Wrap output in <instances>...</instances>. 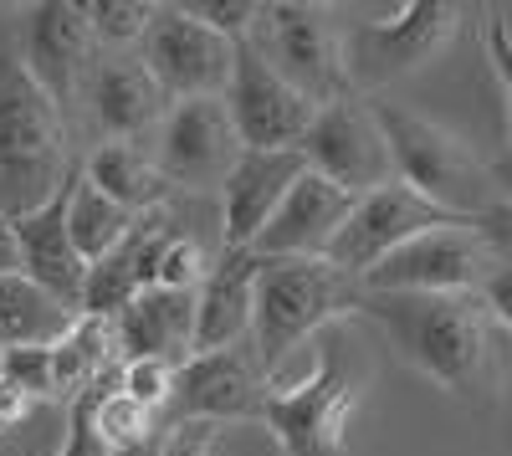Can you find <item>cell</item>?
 <instances>
[{"label":"cell","instance_id":"obj_1","mask_svg":"<svg viewBox=\"0 0 512 456\" xmlns=\"http://www.w3.org/2000/svg\"><path fill=\"white\" fill-rule=\"evenodd\" d=\"M354 318L374 323L400 359L456 395L461 405H492L502 385V354L482 293H359Z\"/></svg>","mask_w":512,"mask_h":456},{"label":"cell","instance_id":"obj_2","mask_svg":"<svg viewBox=\"0 0 512 456\" xmlns=\"http://www.w3.org/2000/svg\"><path fill=\"white\" fill-rule=\"evenodd\" d=\"M77 170L62 103L26 67V52L0 31V216L26 221Z\"/></svg>","mask_w":512,"mask_h":456},{"label":"cell","instance_id":"obj_3","mask_svg":"<svg viewBox=\"0 0 512 456\" xmlns=\"http://www.w3.org/2000/svg\"><path fill=\"white\" fill-rule=\"evenodd\" d=\"M313 375L297 385H267L262 426L282 446V456H349L344 431L364 390V359L349 339V318L328 323L313 339Z\"/></svg>","mask_w":512,"mask_h":456},{"label":"cell","instance_id":"obj_4","mask_svg":"<svg viewBox=\"0 0 512 456\" xmlns=\"http://www.w3.org/2000/svg\"><path fill=\"white\" fill-rule=\"evenodd\" d=\"M359 293L364 287L328 257H262L256 328H251V349L262 375H272L303 339H318L328 323L354 318Z\"/></svg>","mask_w":512,"mask_h":456},{"label":"cell","instance_id":"obj_5","mask_svg":"<svg viewBox=\"0 0 512 456\" xmlns=\"http://www.w3.org/2000/svg\"><path fill=\"white\" fill-rule=\"evenodd\" d=\"M379 123H384V139L395 149V175L400 185L420 190L425 200H436L441 211L461 216V221H477L487 205H492V164H482L472 149H466L451 129L420 118L400 103H374Z\"/></svg>","mask_w":512,"mask_h":456},{"label":"cell","instance_id":"obj_6","mask_svg":"<svg viewBox=\"0 0 512 456\" xmlns=\"http://www.w3.org/2000/svg\"><path fill=\"white\" fill-rule=\"evenodd\" d=\"M344 36L328 21L323 6H303V0H272L262 6L251 26V47L262 62H272L287 82L303 98H313L318 108H333L349 98V52H344Z\"/></svg>","mask_w":512,"mask_h":456},{"label":"cell","instance_id":"obj_7","mask_svg":"<svg viewBox=\"0 0 512 456\" xmlns=\"http://www.w3.org/2000/svg\"><path fill=\"white\" fill-rule=\"evenodd\" d=\"M456 26H461V6H451V0H410L395 16L359 21L344 36L349 82L354 88H379V82L425 67L436 52H446Z\"/></svg>","mask_w":512,"mask_h":456},{"label":"cell","instance_id":"obj_8","mask_svg":"<svg viewBox=\"0 0 512 456\" xmlns=\"http://www.w3.org/2000/svg\"><path fill=\"white\" fill-rule=\"evenodd\" d=\"M236 52L241 41L195 21L185 6H159L139 62L159 77V88L175 103H190V98H226L236 77Z\"/></svg>","mask_w":512,"mask_h":456},{"label":"cell","instance_id":"obj_9","mask_svg":"<svg viewBox=\"0 0 512 456\" xmlns=\"http://www.w3.org/2000/svg\"><path fill=\"white\" fill-rule=\"evenodd\" d=\"M492 267H497V252L482 241L472 221H461V226H436L405 241L359 287L364 293H482Z\"/></svg>","mask_w":512,"mask_h":456},{"label":"cell","instance_id":"obj_10","mask_svg":"<svg viewBox=\"0 0 512 456\" xmlns=\"http://www.w3.org/2000/svg\"><path fill=\"white\" fill-rule=\"evenodd\" d=\"M303 154H308V170H318L333 185H344L359 200L400 180L395 175V149L384 139V123H379L374 103H359V98L323 108L313 134L303 139Z\"/></svg>","mask_w":512,"mask_h":456},{"label":"cell","instance_id":"obj_11","mask_svg":"<svg viewBox=\"0 0 512 456\" xmlns=\"http://www.w3.org/2000/svg\"><path fill=\"white\" fill-rule=\"evenodd\" d=\"M436 226H461V216L441 211L436 200H425L420 190L395 180V185H384V190H374L354 205V216H349L344 231H338L328 262L344 267L354 282H364L384 257H395L405 241L436 231Z\"/></svg>","mask_w":512,"mask_h":456},{"label":"cell","instance_id":"obj_12","mask_svg":"<svg viewBox=\"0 0 512 456\" xmlns=\"http://www.w3.org/2000/svg\"><path fill=\"white\" fill-rule=\"evenodd\" d=\"M226 108H231V123L246 149H303V139L313 134V123L323 113L272 62L256 57L251 41H241V52H236V77L226 88Z\"/></svg>","mask_w":512,"mask_h":456},{"label":"cell","instance_id":"obj_13","mask_svg":"<svg viewBox=\"0 0 512 456\" xmlns=\"http://www.w3.org/2000/svg\"><path fill=\"white\" fill-rule=\"evenodd\" d=\"M241 154H246V144L231 123L226 98H190V103H175V113L164 118L159 170L169 175L175 190L226 185L231 170L241 164Z\"/></svg>","mask_w":512,"mask_h":456},{"label":"cell","instance_id":"obj_14","mask_svg":"<svg viewBox=\"0 0 512 456\" xmlns=\"http://www.w3.org/2000/svg\"><path fill=\"white\" fill-rule=\"evenodd\" d=\"M267 405V375L256 364L251 344L216 349V354H190L180 364V395H175V421H262Z\"/></svg>","mask_w":512,"mask_h":456},{"label":"cell","instance_id":"obj_15","mask_svg":"<svg viewBox=\"0 0 512 456\" xmlns=\"http://www.w3.org/2000/svg\"><path fill=\"white\" fill-rule=\"evenodd\" d=\"M303 175H308L303 149H246L231 180L221 185V246L251 252Z\"/></svg>","mask_w":512,"mask_h":456},{"label":"cell","instance_id":"obj_16","mask_svg":"<svg viewBox=\"0 0 512 456\" xmlns=\"http://www.w3.org/2000/svg\"><path fill=\"white\" fill-rule=\"evenodd\" d=\"M93 52H98V31H93V21H88L82 6H72V0H41V6H31L26 67L36 72V82L57 103L88 93V82L98 72Z\"/></svg>","mask_w":512,"mask_h":456},{"label":"cell","instance_id":"obj_17","mask_svg":"<svg viewBox=\"0 0 512 456\" xmlns=\"http://www.w3.org/2000/svg\"><path fill=\"white\" fill-rule=\"evenodd\" d=\"M354 205H359V195H349L344 185L308 170L292 185V195L282 200V211L272 216V226L262 231V241L251 252L256 257H328L338 231L349 226Z\"/></svg>","mask_w":512,"mask_h":456},{"label":"cell","instance_id":"obj_18","mask_svg":"<svg viewBox=\"0 0 512 456\" xmlns=\"http://www.w3.org/2000/svg\"><path fill=\"white\" fill-rule=\"evenodd\" d=\"M88 108L108 144H134L149 129H164V118L175 113V98L159 88V77L139 57H113L98 62L88 82Z\"/></svg>","mask_w":512,"mask_h":456},{"label":"cell","instance_id":"obj_19","mask_svg":"<svg viewBox=\"0 0 512 456\" xmlns=\"http://www.w3.org/2000/svg\"><path fill=\"white\" fill-rule=\"evenodd\" d=\"M77 175H82V164H77L72 180H67L47 205H41L36 216L16 221V236H21L26 277L41 282L47 293H57L67 308L82 313V293H88V272H93V267L82 262L77 241H72V231H67V211H72V185H77Z\"/></svg>","mask_w":512,"mask_h":456},{"label":"cell","instance_id":"obj_20","mask_svg":"<svg viewBox=\"0 0 512 456\" xmlns=\"http://www.w3.org/2000/svg\"><path fill=\"white\" fill-rule=\"evenodd\" d=\"M118 344L128 359H169L185 364L195 354L200 334V293H175V287H144L118 318Z\"/></svg>","mask_w":512,"mask_h":456},{"label":"cell","instance_id":"obj_21","mask_svg":"<svg viewBox=\"0 0 512 456\" xmlns=\"http://www.w3.org/2000/svg\"><path fill=\"white\" fill-rule=\"evenodd\" d=\"M256 277H262V257H256V252H236V246H221L216 272H210L205 287H200L195 354L251 344V328H256Z\"/></svg>","mask_w":512,"mask_h":456},{"label":"cell","instance_id":"obj_22","mask_svg":"<svg viewBox=\"0 0 512 456\" xmlns=\"http://www.w3.org/2000/svg\"><path fill=\"white\" fill-rule=\"evenodd\" d=\"M52 354H57V400L72 405V400H82V395H93L108 375L118 380V369H123L118 323L82 313L67 334L52 344Z\"/></svg>","mask_w":512,"mask_h":456},{"label":"cell","instance_id":"obj_23","mask_svg":"<svg viewBox=\"0 0 512 456\" xmlns=\"http://www.w3.org/2000/svg\"><path fill=\"white\" fill-rule=\"evenodd\" d=\"M82 170H88V180L108 200H118L123 211H134V216L164 211L169 195H175L169 175L159 170V159H149L139 144H98L88 159H82Z\"/></svg>","mask_w":512,"mask_h":456},{"label":"cell","instance_id":"obj_24","mask_svg":"<svg viewBox=\"0 0 512 456\" xmlns=\"http://www.w3.org/2000/svg\"><path fill=\"white\" fill-rule=\"evenodd\" d=\"M82 313L67 308L57 293H47L41 282H31L26 272L0 277V349L16 344H57Z\"/></svg>","mask_w":512,"mask_h":456},{"label":"cell","instance_id":"obj_25","mask_svg":"<svg viewBox=\"0 0 512 456\" xmlns=\"http://www.w3.org/2000/svg\"><path fill=\"white\" fill-rule=\"evenodd\" d=\"M139 221L144 216H134V211H123L118 200H108L93 180H88V170L77 175V185H72V211H67V231H72V241H77V252H82V262H103V257H113L118 246L139 231Z\"/></svg>","mask_w":512,"mask_h":456},{"label":"cell","instance_id":"obj_26","mask_svg":"<svg viewBox=\"0 0 512 456\" xmlns=\"http://www.w3.org/2000/svg\"><path fill=\"white\" fill-rule=\"evenodd\" d=\"M93 421H98V431H103V441H108L113 451H118V446H139V441H149V436L164 431L154 410L139 405L118 380H113V385L103 380V385L93 390Z\"/></svg>","mask_w":512,"mask_h":456},{"label":"cell","instance_id":"obj_27","mask_svg":"<svg viewBox=\"0 0 512 456\" xmlns=\"http://www.w3.org/2000/svg\"><path fill=\"white\" fill-rule=\"evenodd\" d=\"M210 272H216V262H210V252L200 246V236L175 231V236H169V246H164V257H159V277H154V287H175V293H200Z\"/></svg>","mask_w":512,"mask_h":456},{"label":"cell","instance_id":"obj_28","mask_svg":"<svg viewBox=\"0 0 512 456\" xmlns=\"http://www.w3.org/2000/svg\"><path fill=\"white\" fill-rule=\"evenodd\" d=\"M98 31V41H113V47H128V41H139L144 47V36L159 16V6H149V0H93V6H82Z\"/></svg>","mask_w":512,"mask_h":456},{"label":"cell","instance_id":"obj_29","mask_svg":"<svg viewBox=\"0 0 512 456\" xmlns=\"http://www.w3.org/2000/svg\"><path fill=\"white\" fill-rule=\"evenodd\" d=\"M0 375L16 380L36 400H57V354L52 344H16L0 349Z\"/></svg>","mask_w":512,"mask_h":456},{"label":"cell","instance_id":"obj_30","mask_svg":"<svg viewBox=\"0 0 512 456\" xmlns=\"http://www.w3.org/2000/svg\"><path fill=\"white\" fill-rule=\"evenodd\" d=\"M118 385L159 416V410L175 405V395H180V364H169V359H128Z\"/></svg>","mask_w":512,"mask_h":456},{"label":"cell","instance_id":"obj_31","mask_svg":"<svg viewBox=\"0 0 512 456\" xmlns=\"http://www.w3.org/2000/svg\"><path fill=\"white\" fill-rule=\"evenodd\" d=\"M185 11H190L195 21H205V26H216V31L231 36V41H246L251 26H256V16H262V6H256V0H190Z\"/></svg>","mask_w":512,"mask_h":456},{"label":"cell","instance_id":"obj_32","mask_svg":"<svg viewBox=\"0 0 512 456\" xmlns=\"http://www.w3.org/2000/svg\"><path fill=\"white\" fill-rule=\"evenodd\" d=\"M57 456H113V446L103 441L98 421H93V395H82L67 405V436Z\"/></svg>","mask_w":512,"mask_h":456},{"label":"cell","instance_id":"obj_33","mask_svg":"<svg viewBox=\"0 0 512 456\" xmlns=\"http://www.w3.org/2000/svg\"><path fill=\"white\" fill-rule=\"evenodd\" d=\"M487 57H492V72L502 82V98H507V154H512V31L497 11L487 16Z\"/></svg>","mask_w":512,"mask_h":456},{"label":"cell","instance_id":"obj_34","mask_svg":"<svg viewBox=\"0 0 512 456\" xmlns=\"http://www.w3.org/2000/svg\"><path fill=\"white\" fill-rule=\"evenodd\" d=\"M221 426H205V421H175L169 426V446L164 456H216Z\"/></svg>","mask_w":512,"mask_h":456},{"label":"cell","instance_id":"obj_35","mask_svg":"<svg viewBox=\"0 0 512 456\" xmlns=\"http://www.w3.org/2000/svg\"><path fill=\"white\" fill-rule=\"evenodd\" d=\"M472 226L482 231V241L497 252V262H512V200H492Z\"/></svg>","mask_w":512,"mask_h":456},{"label":"cell","instance_id":"obj_36","mask_svg":"<svg viewBox=\"0 0 512 456\" xmlns=\"http://www.w3.org/2000/svg\"><path fill=\"white\" fill-rule=\"evenodd\" d=\"M482 303H487L492 323L512 339V262H497V267H492V277L482 282Z\"/></svg>","mask_w":512,"mask_h":456},{"label":"cell","instance_id":"obj_37","mask_svg":"<svg viewBox=\"0 0 512 456\" xmlns=\"http://www.w3.org/2000/svg\"><path fill=\"white\" fill-rule=\"evenodd\" d=\"M36 405H41L36 395H26L16 380H6V375H0V436L21 431V426L31 421V410H36Z\"/></svg>","mask_w":512,"mask_h":456},{"label":"cell","instance_id":"obj_38","mask_svg":"<svg viewBox=\"0 0 512 456\" xmlns=\"http://www.w3.org/2000/svg\"><path fill=\"white\" fill-rule=\"evenodd\" d=\"M26 272V257H21V236H16V221L0 216V277H16Z\"/></svg>","mask_w":512,"mask_h":456},{"label":"cell","instance_id":"obj_39","mask_svg":"<svg viewBox=\"0 0 512 456\" xmlns=\"http://www.w3.org/2000/svg\"><path fill=\"white\" fill-rule=\"evenodd\" d=\"M164 446H169V426H164L159 436H149V441H139V446H118L113 456H164Z\"/></svg>","mask_w":512,"mask_h":456},{"label":"cell","instance_id":"obj_40","mask_svg":"<svg viewBox=\"0 0 512 456\" xmlns=\"http://www.w3.org/2000/svg\"><path fill=\"white\" fill-rule=\"evenodd\" d=\"M492 185L502 190V200H512V154L492 159Z\"/></svg>","mask_w":512,"mask_h":456}]
</instances>
